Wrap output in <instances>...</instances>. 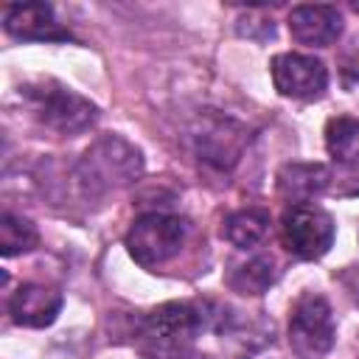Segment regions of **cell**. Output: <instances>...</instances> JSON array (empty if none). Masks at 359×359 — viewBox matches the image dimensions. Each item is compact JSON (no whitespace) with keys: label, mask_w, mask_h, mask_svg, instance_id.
Returning a JSON list of instances; mask_svg holds the SVG:
<instances>
[{"label":"cell","mask_w":359,"mask_h":359,"mask_svg":"<svg viewBox=\"0 0 359 359\" xmlns=\"http://www.w3.org/2000/svg\"><path fill=\"white\" fill-rule=\"evenodd\" d=\"M20 95L25 98V107L31 109V115L42 126L59 135H79L90 129L98 118V107L93 101H87L84 95L50 79L20 87Z\"/></svg>","instance_id":"3957f363"},{"label":"cell","mask_w":359,"mask_h":359,"mask_svg":"<svg viewBox=\"0 0 359 359\" xmlns=\"http://www.w3.org/2000/svg\"><path fill=\"white\" fill-rule=\"evenodd\" d=\"M342 79L348 87L359 81V39H353L351 48L342 53Z\"/></svg>","instance_id":"e0dca14e"},{"label":"cell","mask_w":359,"mask_h":359,"mask_svg":"<svg viewBox=\"0 0 359 359\" xmlns=\"http://www.w3.org/2000/svg\"><path fill=\"white\" fill-rule=\"evenodd\" d=\"M289 34L309 48H328L342 34V14L337 6H294L289 11Z\"/></svg>","instance_id":"9c48e42d"},{"label":"cell","mask_w":359,"mask_h":359,"mask_svg":"<svg viewBox=\"0 0 359 359\" xmlns=\"http://www.w3.org/2000/svg\"><path fill=\"white\" fill-rule=\"evenodd\" d=\"M334 236H337V227L331 213L317 205H289L280 216L283 247L303 261L323 258L331 250Z\"/></svg>","instance_id":"8992f818"},{"label":"cell","mask_w":359,"mask_h":359,"mask_svg":"<svg viewBox=\"0 0 359 359\" xmlns=\"http://www.w3.org/2000/svg\"><path fill=\"white\" fill-rule=\"evenodd\" d=\"M353 8H356V11H359V3H356V6H353Z\"/></svg>","instance_id":"d6986e66"},{"label":"cell","mask_w":359,"mask_h":359,"mask_svg":"<svg viewBox=\"0 0 359 359\" xmlns=\"http://www.w3.org/2000/svg\"><path fill=\"white\" fill-rule=\"evenodd\" d=\"M185 359H210V356H202V353H196V351H191Z\"/></svg>","instance_id":"ac0fdd59"},{"label":"cell","mask_w":359,"mask_h":359,"mask_svg":"<svg viewBox=\"0 0 359 359\" xmlns=\"http://www.w3.org/2000/svg\"><path fill=\"white\" fill-rule=\"evenodd\" d=\"M325 149L337 163L359 168V121L345 115L331 118L325 123Z\"/></svg>","instance_id":"9a60e30c"},{"label":"cell","mask_w":359,"mask_h":359,"mask_svg":"<svg viewBox=\"0 0 359 359\" xmlns=\"http://www.w3.org/2000/svg\"><path fill=\"white\" fill-rule=\"evenodd\" d=\"M337 342V323L323 294L306 292L289 314V348L297 359H323Z\"/></svg>","instance_id":"5b68a950"},{"label":"cell","mask_w":359,"mask_h":359,"mask_svg":"<svg viewBox=\"0 0 359 359\" xmlns=\"http://www.w3.org/2000/svg\"><path fill=\"white\" fill-rule=\"evenodd\" d=\"M266 233H269V213L258 208L236 210L222 222V236L238 250H252L266 238Z\"/></svg>","instance_id":"5bb4252c"},{"label":"cell","mask_w":359,"mask_h":359,"mask_svg":"<svg viewBox=\"0 0 359 359\" xmlns=\"http://www.w3.org/2000/svg\"><path fill=\"white\" fill-rule=\"evenodd\" d=\"M62 311V294L45 283H20L8 297V314L17 325L45 328Z\"/></svg>","instance_id":"30bf717a"},{"label":"cell","mask_w":359,"mask_h":359,"mask_svg":"<svg viewBox=\"0 0 359 359\" xmlns=\"http://www.w3.org/2000/svg\"><path fill=\"white\" fill-rule=\"evenodd\" d=\"M278 280L272 255H252L241 264H233L227 272V286L238 294H264Z\"/></svg>","instance_id":"4fadbf2b"},{"label":"cell","mask_w":359,"mask_h":359,"mask_svg":"<svg viewBox=\"0 0 359 359\" xmlns=\"http://www.w3.org/2000/svg\"><path fill=\"white\" fill-rule=\"evenodd\" d=\"M275 90L283 98L294 101H311L320 98L328 87V70L317 56L309 53H278L269 65Z\"/></svg>","instance_id":"52a82bcc"},{"label":"cell","mask_w":359,"mask_h":359,"mask_svg":"<svg viewBox=\"0 0 359 359\" xmlns=\"http://www.w3.org/2000/svg\"><path fill=\"white\" fill-rule=\"evenodd\" d=\"M188 238V222L174 213L151 210L132 222L126 233V250L135 264L146 269H157L174 255H180Z\"/></svg>","instance_id":"277c9868"},{"label":"cell","mask_w":359,"mask_h":359,"mask_svg":"<svg viewBox=\"0 0 359 359\" xmlns=\"http://www.w3.org/2000/svg\"><path fill=\"white\" fill-rule=\"evenodd\" d=\"M143 171L140 149L118 135H104L87 146L76 165V180L87 196H101L107 191L135 182Z\"/></svg>","instance_id":"7a4b0ae2"},{"label":"cell","mask_w":359,"mask_h":359,"mask_svg":"<svg viewBox=\"0 0 359 359\" xmlns=\"http://www.w3.org/2000/svg\"><path fill=\"white\" fill-rule=\"evenodd\" d=\"M205 331L199 300H171L151 309L137 325V351L146 359H185Z\"/></svg>","instance_id":"6da1fadb"},{"label":"cell","mask_w":359,"mask_h":359,"mask_svg":"<svg viewBox=\"0 0 359 359\" xmlns=\"http://www.w3.org/2000/svg\"><path fill=\"white\" fill-rule=\"evenodd\" d=\"M331 182V171L323 163H286L278 171V194L292 205H309Z\"/></svg>","instance_id":"7c38bea8"},{"label":"cell","mask_w":359,"mask_h":359,"mask_svg":"<svg viewBox=\"0 0 359 359\" xmlns=\"http://www.w3.org/2000/svg\"><path fill=\"white\" fill-rule=\"evenodd\" d=\"M244 146V129L233 121L216 118L213 123H205L202 132H196V151L205 163L216 168H230Z\"/></svg>","instance_id":"8fae6325"},{"label":"cell","mask_w":359,"mask_h":359,"mask_svg":"<svg viewBox=\"0 0 359 359\" xmlns=\"http://www.w3.org/2000/svg\"><path fill=\"white\" fill-rule=\"evenodd\" d=\"M3 28L22 42H65L70 31L62 28L48 3H20L3 8Z\"/></svg>","instance_id":"ba28073f"},{"label":"cell","mask_w":359,"mask_h":359,"mask_svg":"<svg viewBox=\"0 0 359 359\" xmlns=\"http://www.w3.org/2000/svg\"><path fill=\"white\" fill-rule=\"evenodd\" d=\"M36 241H39V233L28 219H22V216H17L11 210H6L0 216V252L6 258L34 250Z\"/></svg>","instance_id":"2e32d148"}]
</instances>
